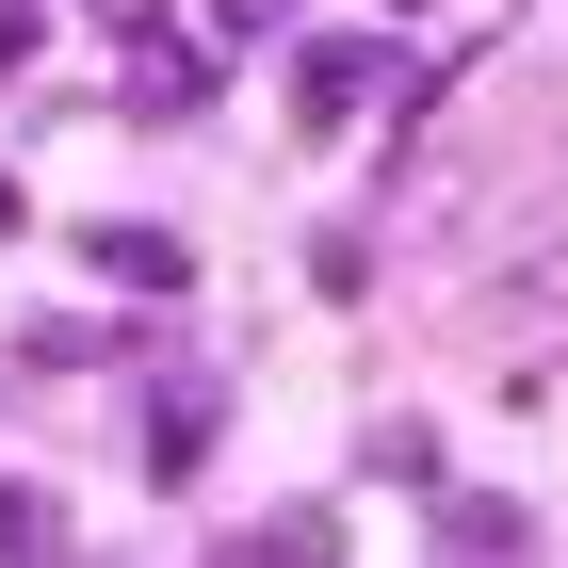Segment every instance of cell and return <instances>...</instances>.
I'll use <instances>...</instances> for the list:
<instances>
[{"label":"cell","mask_w":568,"mask_h":568,"mask_svg":"<svg viewBox=\"0 0 568 568\" xmlns=\"http://www.w3.org/2000/svg\"><path fill=\"white\" fill-rule=\"evenodd\" d=\"M374 82H390V49H357V33L293 49V114H308V131H357V114H374Z\"/></svg>","instance_id":"6da1fadb"},{"label":"cell","mask_w":568,"mask_h":568,"mask_svg":"<svg viewBox=\"0 0 568 568\" xmlns=\"http://www.w3.org/2000/svg\"><path fill=\"white\" fill-rule=\"evenodd\" d=\"M114 49H131V114H195V98H212V65H195L146 0H114Z\"/></svg>","instance_id":"7a4b0ae2"},{"label":"cell","mask_w":568,"mask_h":568,"mask_svg":"<svg viewBox=\"0 0 568 568\" xmlns=\"http://www.w3.org/2000/svg\"><path fill=\"white\" fill-rule=\"evenodd\" d=\"M82 244H98V276H114V293H146V308L195 293V244H179V227H82Z\"/></svg>","instance_id":"3957f363"},{"label":"cell","mask_w":568,"mask_h":568,"mask_svg":"<svg viewBox=\"0 0 568 568\" xmlns=\"http://www.w3.org/2000/svg\"><path fill=\"white\" fill-rule=\"evenodd\" d=\"M195 455H212V390H163L146 406V471H195Z\"/></svg>","instance_id":"277c9868"},{"label":"cell","mask_w":568,"mask_h":568,"mask_svg":"<svg viewBox=\"0 0 568 568\" xmlns=\"http://www.w3.org/2000/svg\"><path fill=\"white\" fill-rule=\"evenodd\" d=\"M65 520H49V487H0V568H49Z\"/></svg>","instance_id":"5b68a950"},{"label":"cell","mask_w":568,"mask_h":568,"mask_svg":"<svg viewBox=\"0 0 568 568\" xmlns=\"http://www.w3.org/2000/svg\"><path fill=\"white\" fill-rule=\"evenodd\" d=\"M455 552H536L520 504H487V487H455Z\"/></svg>","instance_id":"8992f818"},{"label":"cell","mask_w":568,"mask_h":568,"mask_svg":"<svg viewBox=\"0 0 568 568\" xmlns=\"http://www.w3.org/2000/svg\"><path fill=\"white\" fill-rule=\"evenodd\" d=\"M342 552V520H261V568H325Z\"/></svg>","instance_id":"52a82bcc"},{"label":"cell","mask_w":568,"mask_h":568,"mask_svg":"<svg viewBox=\"0 0 568 568\" xmlns=\"http://www.w3.org/2000/svg\"><path fill=\"white\" fill-rule=\"evenodd\" d=\"M33 49H49V17H33V0H0V82H17Z\"/></svg>","instance_id":"ba28073f"},{"label":"cell","mask_w":568,"mask_h":568,"mask_svg":"<svg viewBox=\"0 0 568 568\" xmlns=\"http://www.w3.org/2000/svg\"><path fill=\"white\" fill-rule=\"evenodd\" d=\"M276 17H293V0H212V33H227V49H261Z\"/></svg>","instance_id":"9c48e42d"},{"label":"cell","mask_w":568,"mask_h":568,"mask_svg":"<svg viewBox=\"0 0 568 568\" xmlns=\"http://www.w3.org/2000/svg\"><path fill=\"white\" fill-rule=\"evenodd\" d=\"M17 227H33V212H17V179H0V244H17Z\"/></svg>","instance_id":"30bf717a"},{"label":"cell","mask_w":568,"mask_h":568,"mask_svg":"<svg viewBox=\"0 0 568 568\" xmlns=\"http://www.w3.org/2000/svg\"><path fill=\"white\" fill-rule=\"evenodd\" d=\"M390 17H423V0H390Z\"/></svg>","instance_id":"8fae6325"}]
</instances>
